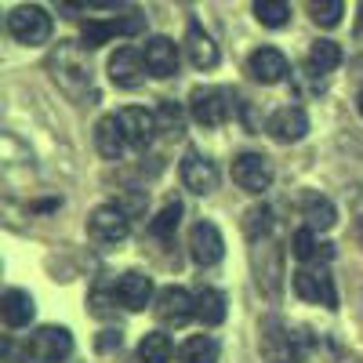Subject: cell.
<instances>
[{
	"instance_id": "1",
	"label": "cell",
	"mask_w": 363,
	"mask_h": 363,
	"mask_svg": "<svg viewBox=\"0 0 363 363\" xmlns=\"http://www.w3.org/2000/svg\"><path fill=\"white\" fill-rule=\"evenodd\" d=\"M48 69L55 84L69 99H84L91 91V66H87V48L77 40H58V48L48 55Z\"/></svg>"
},
{
	"instance_id": "2",
	"label": "cell",
	"mask_w": 363,
	"mask_h": 363,
	"mask_svg": "<svg viewBox=\"0 0 363 363\" xmlns=\"http://www.w3.org/2000/svg\"><path fill=\"white\" fill-rule=\"evenodd\" d=\"M258 345H262V359H265V363H301V345H298V338L291 335V330L284 327V320H277V316H265V320H262V338H258Z\"/></svg>"
},
{
	"instance_id": "3",
	"label": "cell",
	"mask_w": 363,
	"mask_h": 363,
	"mask_svg": "<svg viewBox=\"0 0 363 363\" xmlns=\"http://www.w3.org/2000/svg\"><path fill=\"white\" fill-rule=\"evenodd\" d=\"M8 33L18 44H48L51 40V15L40 4H22L8 15Z\"/></svg>"
},
{
	"instance_id": "4",
	"label": "cell",
	"mask_w": 363,
	"mask_h": 363,
	"mask_svg": "<svg viewBox=\"0 0 363 363\" xmlns=\"http://www.w3.org/2000/svg\"><path fill=\"white\" fill-rule=\"evenodd\" d=\"M142 26H145V15L142 11H128L124 18H113V22H99V18H87L80 26V40L87 51H95L102 44H109L113 37H135L142 33Z\"/></svg>"
},
{
	"instance_id": "5",
	"label": "cell",
	"mask_w": 363,
	"mask_h": 363,
	"mask_svg": "<svg viewBox=\"0 0 363 363\" xmlns=\"http://www.w3.org/2000/svg\"><path fill=\"white\" fill-rule=\"evenodd\" d=\"M87 233L95 244L102 247H116V244H124L128 233H131V222L124 215V207H116V203H102L91 211V218H87Z\"/></svg>"
},
{
	"instance_id": "6",
	"label": "cell",
	"mask_w": 363,
	"mask_h": 363,
	"mask_svg": "<svg viewBox=\"0 0 363 363\" xmlns=\"http://www.w3.org/2000/svg\"><path fill=\"white\" fill-rule=\"evenodd\" d=\"M294 294L313 301V306H327L338 309V291H335V277L327 272V265H301L294 272Z\"/></svg>"
},
{
	"instance_id": "7",
	"label": "cell",
	"mask_w": 363,
	"mask_h": 363,
	"mask_svg": "<svg viewBox=\"0 0 363 363\" xmlns=\"http://www.w3.org/2000/svg\"><path fill=\"white\" fill-rule=\"evenodd\" d=\"M189 113L200 128H218L233 113V95L222 87H193L189 95Z\"/></svg>"
},
{
	"instance_id": "8",
	"label": "cell",
	"mask_w": 363,
	"mask_h": 363,
	"mask_svg": "<svg viewBox=\"0 0 363 363\" xmlns=\"http://www.w3.org/2000/svg\"><path fill=\"white\" fill-rule=\"evenodd\" d=\"M73 352V335L66 327H40L33 338L26 342V356L37 363H62Z\"/></svg>"
},
{
	"instance_id": "9",
	"label": "cell",
	"mask_w": 363,
	"mask_h": 363,
	"mask_svg": "<svg viewBox=\"0 0 363 363\" xmlns=\"http://www.w3.org/2000/svg\"><path fill=\"white\" fill-rule=\"evenodd\" d=\"M233 182L244 193H265L269 186H272V167H269V160L262 157V153H240L236 160H233Z\"/></svg>"
},
{
	"instance_id": "10",
	"label": "cell",
	"mask_w": 363,
	"mask_h": 363,
	"mask_svg": "<svg viewBox=\"0 0 363 363\" xmlns=\"http://www.w3.org/2000/svg\"><path fill=\"white\" fill-rule=\"evenodd\" d=\"M182 186L196 196L215 193L218 189V167L203 153H196V149H186V157H182Z\"/></svg>"
},
{
	"instance_id": "11",
	"label": "cell",
	"mask_w": 363,
	"mask_h": 363,
	"mask_svg": "<svg viewBox=\"0 0 363 363\" xmlns=\"http://www.w3.org/2000/svg\"><path fill=\"white\" fill-rule=\"evenodd\" d=\"M189 255H193V262L203 265V269L222 262L225 240H222V233H218L215 222H196V225L189 229Z\"/></svg>"
},
{
	"instance_id": "12",
	"label": "cell",
	"mask_w": 363,
	"mask_h": 363,
	"mask_svg": "<svg viewBox=\"0 0 363 363\" xmlns=\"http://www.w3.org/2000/svg\"><path fill=\"white\" fill-rule=\"evenodd\" d=\"M157 316L167 327H186L196 316V298L186 287H164L157 294Z\"/></svg>"
},
{
	"instance_id": "13",
	"label": "cell",
	"mask_w": 363,
	"mask_h": 363,
	"mask_svg": "<svg viewBox=\"0 0 363 363\" xmlns=\"http://www.w3.org/2000/svg\"><path fill=\"white\" fill-rule=\"evenodd\" d=\"M142 55H145L149 77H157V80L174 77L178 66H182V51H178V44L171 37H149L145 48H142Z\"/></svg>"
},
{
	"instance_id": "14",
	"label": "cell",
	"mask_w": 363,
	"mask_h": 363,
	"mask_svg": "<svg viewBox=\"0 0 363 363\" xmlns=\"http://www.w3.org/2000/svg\"><path fill=\"white\" fill-rule=\"evenodd\" d=\"M145 73H149V66L138 48H116L109 55V80L116 87H138L145 80Z\"/></svg>"
},
{
	"instance_id": "15",
	"label": "cell",
	"mask_w": 363,
	"mask_h": 363,
	"mask_svg": "<svg viewBox=\"0 0 363 363\" xmlns=\"http://www.w3.org/2000/svg\"><path fill=\"white\" fill-rule=\"evenodd\" d=\"M113 298H116L128 313H138V309H145L149 301H153V280H149L145 272L131 269V272H124V277L113 284Z\"/></svg>"
},
{
	"instance_id": "16",
	"label": "cell",
	"mask_w": 363,
	"mask_h": 363,
	"mask_svg": "<svg viewBox=\"0 0 363 363\" xmlns=\"http://www.w3.org/2000/svg\"><path fill=\"white\" fill-rule=\"evenodd\" d=\"M265 131L277 138V142H301L309 135V113L301 109V106H284L269 116V124Z\"/></svg>"
},
{
	"instance_id": "17",
	"label": "cell",
	"mask_w": 363,
	"mask_h": 363,
	"mask_svg": "<svg viewBox=\"0 0 363 363\" xmlns=\"http://www.w3.org/2000/svg\"><path fill=\"white\" fill-rule=\"evenodd\" d=\"M247 73L258 84H284L287 73H291V62L284 58V51H277V48H258L247 58Z\"/></svg>"
},
{
	"instance_id": "18",
	"label": "cell",
	"mask_w": 363,
	"mask_h": 363,
	"mask_svg": "<svg viewBox=\"0 0 363 363\" xmlns=\"http://www.w3.org/2000/svg\"><path fill=\"white\" fill-rule=\"evenodd\" d=\"M128 145L131 142H128V131H124L120 113H109V116H102L99 124H95V149H99L106 160H120Z\"/></svg>"
},
{
	"instance_id": "19",
	"label": "cell",
	"mask_w": 363,
	"mask_h": 363,
	"mask_svg": "<svg viewBox=\"0 0 363 363\" xmlns=\"http://www.w3.org/2000/svg\"><path fill=\"white\" fill-rule=\"evenodd\" d=\"M120 120H124V131H128V142L135 149H145L149 142L157 138L160 124H157V113H149L142 106H128V109H120Z\"/></svg>"
},
{
	"instance_id": "20",
	"label": "cell",
	"mask_w": 363,
	"mask_h": 363,
	"mask_svg": "<svg viewBox=\"0 0 363 363\" xmlns=\"http://www.w3.org/2000/svg\"><path fill=\"white\" fill-rule=\"evenodd\" d=\"M186 55L196 69H215L218 66V44L211 40L196 22H189V33H186Z\"/></svg>"
},
{
	"instance_id": "21",
	"label": "cell",
	"mask_w": 363,
	"mask_h": 363,
	"mask_svg": "<svg viewBox=\"0 0 363 363\" xmlns=\"http://www.w3.org/2000/svg\"><path fill=\"white\" fill-rule=\"evenodd\" d=\"M33 313H37L33 298H29L26 291H18V287L4 291V298H0V316H4V323H8L11 330H15V327H26L29 320H33Z\"/></svg>"
},
{
	"instance_id": "22",
	"label": "cell",
	"mask_w": 363,
	"mask_h": 363,
	"mask_svg": "<svg viewBox=\"0 0 363 363\" xmlns=\"http://www.w3.org/2000/svg\"><path fill=\"white\" fill-rule=\"evenodd\" d=\"M196 320L203 327H218L225 320V294L215 287H200L196 291Z\"/></svg>"
},
{
	"instance_id": "23",
	"label": "cell",
	"mask_w": 363,
	"mask_h": 363,
	"mask_svg": "<svg viewBox=\"0 0 363 363\" xmlns=\"http://www.w3.org/2000/svg\"><path fill=\"white\" fill-rule=\"evenodd\" d=\"M178 363H218V342L207 338V335H196L189 342H182Z\"/></svg>"
},
{
	"instance_id": "24",
	"label": "cell",
	"mask_w": 363,
	"mask_h": 363,
	"mask_svg": "<svg viewBox=\"0 0 363 363\" xmlns=\"http://www.w3.org/2000/svg\"><path fill=\"white\" fill-rule=\"evenodd\" d=\"M291 251L298 262H320V258H330V247L327 244H316V229H298L291 236Z\"/></svg>"
},
{
	"instance_id": "25",
	"label": "cell",
	"mask_w": 363,
	"mask_h": 363,
	"mask_svg": "<svg viewBox=\"0 0 363 363\" xmlns=\"http://www.w3.org/2000/svg\"><path fill=\"white\" fill-rule=\"evenodd\" d=\"M301 215H306V225H309V229H320V233L338 222V211H335V203H330L327 196H309Z\"/></svg>"
},
{
	"instance_id": "26",
	"label": "cell",
	"mask_w": 363,
	"mask_h": 363,
	"mask_svg": "<svg viewBox=\"0 0 363 363\" xmlns=\"http://www.w3.org/2000/svg\"><path fill=\"white\" fill-rule=\"evenodd\" d=\"M255 18L265 29H284L291 22V4L287 0H255Z\"/></svg>"
},
{
	"instance_id": "27",
	"label": "cell",
	"mask_w": 363,
	"mask_h": 363,
	"mask_svg": "<svg viewBox=\"0 0 363 363\" xmlns=\"http://www.w3.org/2000/svg\"><path fill=\"white\" fill-rule=\"evenodd\" d=\"M174 356V345L167 335H160V330H153V335H145L142 345H138V359L142 363H171Z\"/></svg>"
},
{
	"instance_id": "28",
	"label": "cell",
	"mask_w": 363,
	"mask_h": 363,
	"mask_svg": "<svg viewBox=\"0 0 363 363\" xmlns=\"http://www.w3.org/2000/svg\"><path fill=\"white\" fill-rule=\"evenodd\" d=\"M309 66H313L316 73H335V69L342 66V48H338L335 40H316V44L309 48Z\"/></svg>"
},
{
	"instance_id": "29",
	"label": "cell",
	"mask_w": 363,
	"mask_h": 363,
	"mask_svg": "<svg viewBox=\"0 0 363 363\" xmlns=\"http://www.w3.org/2000/svg\"><path fill=\"white\" fill-rule=\"evenodd\" d=\"M309 15H313L316 26L335 29L345 15V0H309Z\"/></svg>"
},
{
	"instance_id": "30",
	"label": "cell",
	"mask_w": 363,
	"mask_h": 363,
	"mask_svg": "<svg viewBox=\"0 0 363 363\" xmlns=\"http://www.w3.org/2000/svg\"><path fill=\"white\" fill-rule=\"evenodd\" d=\"M178 222H182V203L174 200V203H167L160 215L149 222V233H153L157 240H171L174 236V229H178Z\"/></svg>"
},
{
	"instance_id": "31",
	"label": "cell",
	"mask_w": 363,
	"mask_h": 363,
	"mask_svg": "<svg viewBox=\"0 0 363 363\" xmlns=\"http://www.w3.org/2000/svg\"><path fill=\"white\" fill-rule=\"evenodd\" d=\"M157 124L164 135H182L186 131V113H182L178 102H160L157 106Z\"/></svg>"
},
{
	"instance_id": "32",
	"label": "cell",
	"mask_w": 363,
	"mask_h": 363,
	"mask_svg": "<svg viewBox=\"0 0 363 363\" xmlns=\"http://www.w3.org/2000/svg\"><path fill=\"white\" fill-rule=\"evenodd\" d=\"M244 225H247V236H251V240H262V236L272 229V211H269V207H251Z\"/></svg>"
},
{
	"instance_id": "33",
	"label": "cell",
	"mask_w": 363,
	"mask_h": 363,
	"mask_svg": "<svg viewBox=\"0 0 363 363\" xmlns=\"http://www.w3.org/2000/svg\"><path fill=\"white\" fill-rule=\"evenodd\" d=\"M84 4H87V0H51V8L62 15V18H77Z\"/></svg>"
},
{
	"instance_id": "34",
	"label": "cell",
	"mask_w": 363,
	"mask_h": 363,
	"mask_svg": "<svg viewBox=\"0 0 363 363\" xmlns=\"http://www.w3.org/2000/svg\"><path fill=\"white\" fill-rule=\"evenodd\" d=\"M120 4H124V0H87V8H99V11H113Z\"/></svg>"
},
{
	"instance_id": "35",
	"label": "cell",
	"mask_w": 363,
	"mask_h": 363,
	"mask_svg": "<svg viewBox=\"0 0 363 363\" xmlns=\"http://www.w3.org/2000/svg\"><path fill=\"white\" fill-rule=\"evenodd\" d=\"M113 345H120V335L116 330H106V338L99 342V349H113Z\"/></svg>"
},
{
	"instance_id": "36",
	"label": "cell",
	"mask_w": 363,
	"mask_h": 363,
	"mask_svg": "<svg viewBox=\"0 0 363 363\" xmlns=\"http://www.w3.org/2000/svg\"><path fill=\"white\" fill-rule=\"evenodd\" d=\"M356 106H359V116H363V91H359V102Z\"/></svg>"
},
{
	"instance_id": "37",
	"label": "cell",
	"mask_w": 363,
	"mask_h": 363,
	"mask_svg": "<svg viewBox=\"0 0 363 363\" xmlns=\"http://www.w3.org/2000/svg\"><path fill=\"white\" fill-rule=\"evenodd\" d=\"M359 29H363V8H359Z\"/></svg>"
},
{
	"instance_id": "38",
	"label": "cell",
	"mask_w": 363,
	"mask_h": 363,
	"mask_svg": "<svg viewBox=\"0 0 363 363\" xmlns=\"http://www.w3.org/2000/svg\"><path fill=\"white\" fill-rule=\"evenodd\" d=\"M359 240H363V222H359Z\"/></svg>"
}]
</instances>
